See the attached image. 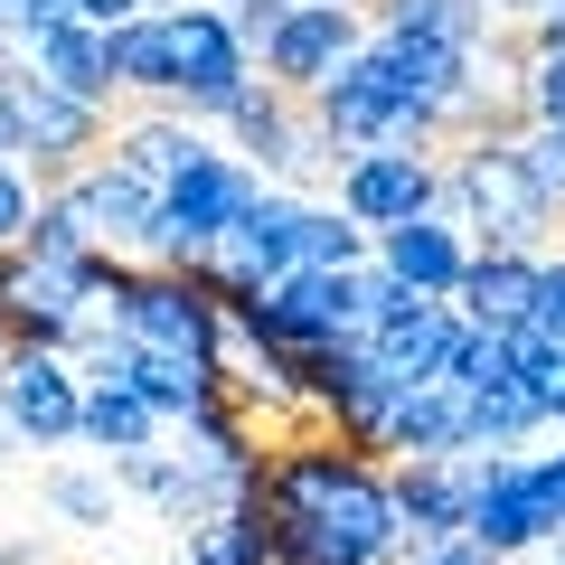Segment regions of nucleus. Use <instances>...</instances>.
Masks as SVG:
<instances>
[{
	"instance_id": "f257e3e1",
	"label": "nucleus",
	"mask_w": 565,
	"mask_h": 565,
	"mask_svg": "<svg viewBox=\"0 0 565 565\" xmlns=\"http://www.w3.org/2000/svg\"><path fill=\"white\" fill-rule=\"evenodd\" d=\"M434 217L462 226L471 245H519V255H556V207L527 189L509 132L452 141L444 151V189H434Z\"/></svg>"
},
{
	"instance_id": "f03ea898",
	"label": "nucleus",
	"mask_w": 565,
	"mask_h": 565,
	"mask_svg": "<svg viewBox=\"0 0 565 565\" xmlns=\"http://www.w3.org/2000/svg\"><path fill=\"white\" fill-rule=\"evenodd\" d=\"M95 311L114 321V340H132V349L217 367V302H207V282L180 274V264H132V255H122Z\"/></svg>"
},
{
	"instance_id": "7ed1b4c3",
	"label": "nucleus",
	"mask_w": 565,
	"mask_h": 565,
	"mask_svg": "<svg viewBox=\"0 0 565 565\" xmlns=\"http://www.w3.org/2000/svg\"><path fill=\"white\" fill-rule=\"evenodd\" d=\"M0 114L20 122V170H29L39 189L76 180L104 141H114V104H76V95H57V85L29 76L20 57H0Z\"/></svg>"
},
{
	"instance_id": "20e7f679",
	"label": "nucleus",
	"mask_w": 565,
	"mask_h": 565,
	"mask_svg": "<svg viewBox=\"0 0 565 565\" xmlns=\"http://www.w3.org/2000/svg\"><path fill=\"white\" fill-rule=\"evenodd\" d=\"M264 189L255 161H236V151H207L199 170H180V180L161 189V236H151V255L141 264H180V274H199L207 255L226 245V226H236V207Z\"/></svg>"
},
{
	"instance_id": "39448f33",
	"label": "nucleus",
	"mask_w": 565,
	"mask_h": 565,
	"mask_svg": "<svg viewBox=\"0 0 565 565\" xmlns=\"http://www.w3.org/2000/svg\"><path fill=\"white\" fill-rule=\"evenodd\" d=\"M161 20H170V104L217 132V114L255 85V57L236 47V29H226L217 0H189V10H161Z\"/></svg>"
},
{
	"instance_id": "423d86ee",
	"label": "nucleus",
	"mask_w": 565,
	"mask_h": 565,
	"mask_svg": "<svg viewBox=\"0 0 565 565\" xmlns=\"http://www.w3.org/2000/svg\"><path fill=\"white\" fill-rule=\"evenodd\" d=\"M39 199H57L66 217L85 226V245H104V255H151V236H161V189L141 180V170H122L114 151H95V161L76 170V180L39 189Z\"/></svg>"
},
{
	"instance_id": "0eeeda50",
	"label": "nucleus",
	"mask_w": 565,
	"mask_h": 565,
	"mask_svg": "<svg viewBox=\"0 0 565 565\" xmlns=\"http://www.w3.org/2000/svg\"><path fill=\"white\" fill-rule=\"evenodd\" d=\"M359 39H367L359 0H292V10H282V29L264 39L255 76L282 85V95H311V85H330L349 57H359Z\"/></svg>"
},
{
	"instance_id": "6e6552de",
	"label": "nucleus",
	"mask_w": 565,
	"mask_h": 565,
	"mask_svg": "<svg viewBox=\"0 0 565 565\" xmlns=\"http://www.w3.org/2000/svg\"><path fill=\"white\" fill-rule=\"evenodd\" d=\"M76 405H85V367L66 349H10L0 359V424H10V444L66 452L76 444Z\"/></svg>"
},
{
	"instance_id": "1a4fd4ad",
	"label": "nucleus",
	"mask_w": 565,
	"mask_h": 565,
	"mask_svg": "<svg viewBox=\"0 0 565 565\" xmlns=\"http://www.w3.org/2000/svg\"><path fill=\"white\" fill-rule=\"evenodd\" d=\"M85 282L39 264L29 245H0V340L10 349H76V321H85Z\"/></svg>"
},
{
	"instance_id": "9d476101",
	"label": "nucleus",
	"mask_w": 565,
	"mask_h": 565,
	"mask_svg": "<svg viewBox=\"0 0 565 565\" xmlns=\"http://www.w3.org/2000/svg\"><path fill=\"white\" fill-rule=\"evenodd\" d=\"M330 189H340V217L377 236V226L434 217V189H444V161H434V151H349V161L330 170Z\"/></svg>"
},
{
	"instance_id": "9b49d317",
	"label": "nucleus",
	"mask_w": 565,
	"mask_h": 565,
	"mask_svg": "<svg viewBox=\"0 0 565 565\" xmlns=\"http://www.w3.org/2000/svg\"><path fill=\"white\" fill-rule=\"evenodd\" d=\"M556 527H565V519H556V500L537 490V452H509V462L481 481V500H471V527H462V537L490 546L500 565H519V556H537Z\"/></svg>"
},
{
	"instance_id": "f8f14e48",
	"label": "nucleus",
	"mask_w": 565,
	"mask_h": 565,
	"mask_svg": "<svg viewBox=\"0 0 565 565\" xmlns=\"http://www.w3.org/2000/svg\"><path fill=\"white\" fill-rule=\"evenodd\" d=\"M462 330H471V321H462L452 302H424V292H405V302L386 311V321H367L359 340H367V359H377L396 386H424V377H444V367H452Z\"/></svg>"
},
{
	"instance_id": "ddd939ff",
	"label": "nucleus",
	"mask_w": 565,
	"mask_h": 565,
	"mask_svg": "<svg viewBox=\"0 0 565 565\" xmlns=\"http://www.w3.org/2000/svg\"><path fill=\"white\" fill-rule=\"evenodd\" d=\"M367 255H377L405 292L452 302V282H462V264H471V236H462V226H444V217H405V226H377Z\"/></svg>"
},
{
	"instance_id": "4468645a",
	"label": "nucleus",
	"mask_w": 565,
	"mask_h": 565,
	"mask_svg": "<svg viewBox=\"0 0 565 565\" xmlns=\"http://www.w3.org/2000/svg\"><path fill=\"white\" fill-rule=\"evenodd\" d=\"M104 151H114L122 170H141L151 189H170L180 170H199L217 141H207V122H189L180 104H141L132 122H114V141H104Z\"/></svg>"
},
{
	"instance_id": "2eb2a0df",
	"label": "nucleus",
	"mask_w": 565,
	"mask_h": 565,
	"mask_svg": "<svg viewBox=\"0 0 565 565\" xmlns=\"http://www.w3.org/2000/svg\"><path fill=\"white\" fill-rule=\"evenodd\" d=\"M471 444V386L452 377H424L396 396V415H386L377 434V462H405V452H462Z\"/></svg>"
},
{
	"instance_id": "dca6fc26",
	"label": "nucleus",
	"mask_w": 565,
	"mask_h": 565,
	"mask_svg": "<svg viewBox=\"0 0 565 565\" xmlns=\"http://www.w3.org/2000/svg\"><path fill=\"white\" fill-rule=\"evenodd\" d=\"M527 302H537V255H519V245H471L462 282H452V311L471 330H509V321H527Z\"/></svg>"
},
{
	"instance_id": "f3484780",
	"label": "nucleus",
	"mask_w": 565,
	"mask_h": 565,
	"mask_svg": "<svg viewBox=\"0 0 565 565\" xmlns=\"http://www.w3.org/2000/svg\"><path fill=\"white\" fill-rule=\"evenodd\" d=\"M20 66H29V76H47L57 95H76V104H114V66H104V29H95V20H76V10H66V20H47L39 39L20 47Z\"/></svg>"
},
{
	"instance_id": "a211bd4d",
	"label": "nucleus",
	"mask_w": 565,
	"mask_h": 565,
	"mask_svg": "<svg viewBox=\"0 0 565 565\" xmlns=\"http://www.w3.org/2000/svg\"><path fill=\"white\" fill-rule=\"evenodd\" d=\"M76 444L85 452H151V444H170V424L151 415V405L132 396V386H114V377H85V405H76Z\"/></svg>"
},
{
	"instance_id": "6ab92c4d",
	"label": "nucleus",
	"mask_w": 565,
	"mask_h": 565,
	"mask_svg": "<svg viewBox=\"0 0 565 565\" xmlns=\"http://www.w3.org/2000/svg\"><path fill=\"white\" fill-rule=\"evenodd\" d=\"M292 226H302V199L264 180L255 199L236 207V226H226V245H217V255H236L245 274H264V282H274V274H292Z\"/></svg>"
},
{
	"instance_id": "aec40b11",
	"label": "nucleus",
	"mask_w": 565,
	"mask_h": 565,
	"mask_svg": "<svg viewBox=\"0 0 565 565\" xmlns=\"http://www.w3.org/2000/svg\"><path fill=\"white\" fill-rule=\"evenodd\" d=\"M104 66H114V95L170 104V20H161V10L114 20V29H104Z\"/></svg>"
},
{
	"instance_id": "412c9836",
	"label": "nucleus",
	"mask_w": 565,
	"mask_h": 565,
	"mask_svg": "<svg viewBox=\"0 0 565 565\" xmlns=\"http://www.w3.org/2000/svg\"><path fill=\"white\" fill-rule=\"evenodd\" d=\"M359 20H367V29H415V39H444V47H462V57L500 29V20H490V0H359Z\"/></svg>"
},
{
	"instance_id": "4be33fe9",
	"label": "nucleus",
	"mask_w": 565,
	"mask_h": 565,
	"mask_svg": "<svg viewBox=\"0 0 565 565\" xmlns=\"http://www.w3.org/2000/svg\"><path fill=\"white\" fill-rule=\"evenodd\" d=\"M180 556H199V565H274V527H264V509H255V500H226L217 519L189 527Z\"/></svg>"
},
{
	"instance_id": "5701e85b",
	"label": "nucleus",
	"mask_w": 565,
	"mask_h": 565,
	"mask_svg": "<svg viewBox=\"0 0 565 565\" xmlns=\"http://www.w3.org/2000/svg\"><path fill=\"white\" fill-rule=\"evenodd\" d=\"M471 444L481 452H537L546 444V405L527 386H490V396H471Z\"/></svg>"
},
{
	"instance_id": "b1692460",
	"label": "nucleus",
	"mask_w": 565,
	"mask_h": 565,
	"mask_svg": "<svg viewBox=\"0 0 565 565\" xmlns=\"http://www.w3.org/2000/svg\"><path fill=\"white\" fill-rule=\"evenodd\" d=\"M292 264H321V274H340V264H367V226H349L340 207H311V199H302V226H292Z\"/></svg>"
},
{
	"instance_id": "393cba45",
	"label": "nucleus",
	"mask_w": 565,
	"mask_h": 565,
	"mask_svg": "<svg viewBox=\"0 0 565 565\" xmlns=\"http://www.w3.org/2000/svg\"><path fill=\"white\" fill-rule=\"evenodd\" d=\"M509 151H519L527 189H537V199L565 217V122H519V132H509Z\"/></svg>"
},
{
	"instance_id": "a878e982",
	"label": "nucleus",
	"mask_w": 565,
	"mask_h": 565,
	"mask_svg": "<svg viewBox=\"0 0 565 565\" xmlns=\"http://www.w3.org/2000/svg\"><path fill=\"white\" fill-rule=\"evenodd\" d=\"M47 509L66 527H114V471H47Z\"/></svg>"
},
{
	"instance_id": "bb28decb",
	"label": "nucleus",
	"mask_w": 565,
	"mask_h": 565,
	"mask_svg": "<svg viewBox=\"0 0 565 565\" xmlns=\"http://www.w3.org/2000/svg\"><path fill=\"white\" fill-rule=\"evenodd\" d=\"M519 47H527V39H519ZM519 114H527V122H565V57L527 47V66H519Z\"/></svg>"
},
{
	"instance_id": "cd10ccee",
	"label": "nucleus",
	"mask_w": 565,
	"mask_h": 565,
	"mask_svg": "<svg viewBox=\"0 0 565 565\" xmlns=\"http://www.w3.org/2000/svg\"><path fill=\"white\" fill-rule=\"evenodd\" d=\"M217 10H226V29H236L245 57H264V39L282 29V10H292V0H217Z\"/></svg>"
},
{
	"instance_id": "c85d7f7f",
	"label": "nucleus",
	"mask_w": 565,
	"mask_h": 565,
	"mask_svg": "<svg viewBox=\"0 0 565 565\" xmlns=\"http://www.w3.org/2000/svg\"><path fill=\"white\" fill-rule=\"evenodd\" d=\"M527 321L565 349V255H537V302H527Z\"/></svg>"
},
{
	"instance_id": "c756f323",
	"label": "nucleus",
	"mask_w": 565,
	"mask_h": 565,
	"mask_svg": "<svg viewBox=\"0 0 565 565\" xmlns=\"http://www.w3.org/2000/svg\"><path fill=\"white\" fill-rule=\"evenodd\" d=\"M29 207H39V180H29L20 161H0V245H20V226H29Z\"/></svg>"
},
{
	"instance_id": "7c9ffc66",
	"label": "nucleus",
	"mask_w": 565,
	"mask_h": 565,
	"mask_svg": "<svg viewBox=\"0 0 565 565\" xmlns=\"http://www.w3.org/2000/svg\"><path fill=\"white\" fill-rule=\"evenodd\" d=\"M396 565H500L490 546H471V537H444V546H424V556H396Z\"/></svg>"
},
{
	"instance_id": "2f4dec72",
	"label": "nucleus",
	"mask_w": 565,
	"mask_h": 565,
	"mask_svg": "<svg viewBox=\"0 0 565 565\" xmlns=\"http://www.w3.org/2000/svg\"><path fill=\"white\" fill-rule=\"evenodd\" d=\"M76 20H95V29H114V20H132V10H151V0H66Z\"/></svg>"
},
{
	"instance_id": "473e14b6",
	"label": "nucleus",
	"mask_w": 565,
	"mask_h": 565,
	"mask_svg": "<svg viewBox=\"0 0 565 565\" xmlns=\"http://www.w3.org/2000/svg\"><path fill=\"white\" fill-rule=\"evenodd\" d=\"M537 490L556 500V519H565V434H556V452H537Z\"/></svg>"
},
{
	"instance_id": "72a5a7b5",
	"label": "nucleus",
	"mask_w": 565,
	"mask_h": 565,
	"mask_svg": "<svg viewBox=\"0 0 565 565\" xmlns=\"http://www.w3.org/2000/svg\"><path fill=\"white\" fill-rule=\"evenodd\" d=\"M546 10H565V0H490V20H500V29H527V20H546Z\"/></svg>"
},
{
	"instance_id": "f704fd0d",
	"label": "nucleus",
	"mask_w": 565,
	"mask_h": 565,
	"mask_svg": "<svg viewBox=\"0 0 565 565\" xmlns=\"http://www.w3.org/2000/svg\"><path fill=\"white\" fill-rule=\"evenodd\" d=\"M519 39H527V47H546V57H565V10H546V20H527Z\"/></svg>"
},
{
	"instance_id": "c9c22d12",
	"label": "nucleus",
	"mask_w": 565,
	"mask_h": 565,
	"mask_svg": "<svg viewBox=\"0 0 565 565\" xmlns=\"http://www.w3.org/2000/svg\"><path fill=\"white\" fill-rule=\"evenodd\" d=\"M0 565H39V537H0Z\"/></svg>"
},
{
	"instance_id": "e433bc0d",
	"label": "nucleus",
	"mask_w": 565,
	"mask_h": 565,
	"mask_svg": "<svg viewBox=\"0 0 565 565\" xmlns=\"http://www.w3.org/2000/svg\"><path fill=\"white\" fill-rule=\"evenodd\" d=\"M0 452H10V424H0Z\"/></svg>"
},
{
	"instance_id": "4c0bfd02",
	"label": "nucleus",
	"mask_w": 565,
	"mask_h": 565,
	"mask_svg": "<svg viewBox=\"0 0 565 565\" xmlns=\"http://www.w3.org/2000/svg\"><path fill=\"white\" fill-rule=\"evenodd\" d=\"M0 359H10V340H0Z\"/></svg>"
},
{
	"instance_id": "58836bf2",
	"label": "nucleus",
	"mask_w": 565,
	"mask_h": 565,
	"mask_svg": "<svg viewBox=\"0 0 565 565\" xmlns=\"http://www.w3.org/2000/svg\"><path fill=\"white\" fill-rule=\"evenodd\" d=\"M180 565H199V556H180Z\"/></svg>"
}]
</instances>
